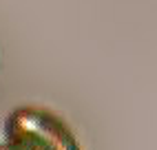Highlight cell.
<instances>
[{
  "instance_id": "6da1fadb",
  "label": "cell",
  "mask_w": 157,
  "mask_h": 150,
  "mask_svg": "<svg viewBox=\"0 0 157 150\" xmlns=\"http://www.w3.org/2000/svg\"><path fill=\"white\" fill-rule=\"evenodd\" d=\"M5 141L25 150H80L71 128L47 108L22 106L5 122Z\"/></svg>"
},
{
  "instance_id": "7a4b0ae2",
  "label": "cell",
  "mask_w": 157,
  "mask_h": 150,
  "mask_svg": "<svg viewBox=\"0 0 157 150\" xmlns=\"http://www.w3.org/2000/svg\"><path fill=\"white\" fill-rule=\"evenodd\" d=\"M0 150H25V148H20V146H16L11 141H5V144H0Z\"/></svg>"
}]
</instances>
